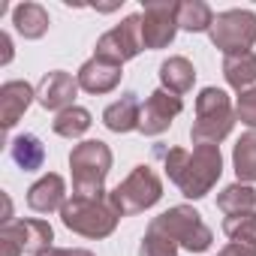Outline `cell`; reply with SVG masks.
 Listing matches in <instances>:
<instances>
[{"label":"cell","instance_id":"14","mask_svg":"<svg viewBox=\"0 0 256 256\" xmlns=\"http://www.w3.org/2000/svg\"><path fill=\"white\" fill-rule=\"evenodd\" d=\"M34 100H36L34 84H28L22 78L4 82V88H0V124H4V130H12V126L22 120V114L30 108Z\"/></svg>","mask_w":256,"mask_h":256},{"label":"cell","instance_id":"8","mask_svg":"<svg viewBox=\"0 0 256 256\" xmlns=\"http://www.w3.org/2000/svg\"><path fill=\"white\" fill-rule=\"evenodd\" d=\"M142 48H145V42H142V16H126L120 24H114L112 30H106L96 40L94 58H102L108 64L124 66L126 60L139 58Z\"/></svg>","mask_w":256,"mask_h":256},{"label":"cell","instance_id":"9","mask_svg":"<svg viewBox=\"0 0 256 256\" xmlns=\"http://www.w3.org/2000/svg\"><path fill=\"white\" fill-rule=\"evenodd\" d=\"M178 24V4L175 0H148L142 6V42L145 48H166L172 46Z\"/></svg>","mask_w":256,"mask_h":256},{"label":"cell","instance_id":"26","mask_svg":"<svg viewBox=\"0 0 256 256\" xmlns=\"http://www.w3.org/2000/svg\"><path fill=\"white\" fill-rule=\"evenodd\" d=\"M139 256H178V244L169 241L166 235L148 229L145 238H142V244H139Z\"/></svg>","mask_w":256,"mask_h":256},{"label":"cell","instance_id":"4","mask_svg":"<svg viewBox=\"0 0 256 256\" xmlns=\"http://www.w3.org/2000/svg\"><path fill=\"white\" fill-rule=\"evenodd\" d=\"M60 220L70 232L82 235V238H108L118 229L120 214L114 211V205L108 202V196L100 199H84V196H70L66 205L60 208Z\"/></svg>","mask_w":256,"mask_h":256},{"label":"cell","instance_id":"29","mask_svg":"<svg viewBox=\"0 0 256 256\" xmlns=\"http://www.w3.org/2000/svg\"><path fill=\"white\" fill-rule=\"evenodd\" d=\"M42 256H96V253H90L84 247H54V250H48Z\"/></svg>","mask_w":256,"mask_h":256},{"label":"cell","instance_id":"20","mask_svg":"<svg viewBox=\"0 0 256 256\" xmlns=\"http://www.w3.org/2000/svg\"><path fill=\"white\" fill-rule=\"evenodd\" d=\"M12 24H16L18 36H24V40H42V36L48 34V24H52V22H48L46 6L28 0V4L12 6Z\"/></svg>","mask_w":256,"mask_h":256},{"label":"cell","instance_id":"18","mask_svg":"<svg viewBox=\"0 0 256 256\" xmlns=\"http://www.w3.org/2000/svg\"><path fill=\"white\" fill-rule=\"evenodd\" d=\"M223 78L232 90L244 94L256 88V52H241V54H226L223 58Z\"/></svg>","mask_w":256,"mask_h":256},{"label":"cell","instance_id":"25","mask_svg":"<svg viewBox=\"0 0 256 256\" xmlns=\"http://www.w3.org/2000/svg\"><path fill=\"white\" fill-rule=\"evenodd\" d=\"M90 124H94L90 112H88L84 106H72V108L54 114L52 130H54L60 139H78V136H84V133L90 130Z\"/></svg>","mask_w":256,"mask_h":256},{"label":"cell","instance_id":"22","mask_svg":"<svg viewBox=\"0 0 256 256\" xmlns=\"http://www.w3.org/2000/svg\"><path fill=\"white\" fill-rule=\"evenodd\" d=\"M232 169L241 184H256V130L244 133L232 148Z\"/></svg>","mask_w":256,"mask_h":256},{"label":"cell","instance_id":"24","mask_svg":"<svg viewBox=\"0 0 256 256\" xmlns=\"http://www.w3.org/2000/svg\"><path fill=\"white\" fill-rule=\"evenodd\" d=\"M178 24L187 34H208L214 24V10L205 0H181L178 4Z\"/></svg>","mask_w":256,"mask_h":256},{"label":"cell","instance_id":"5","mask_svg":"<svg viewBox=\"0 0 256 256\" xmlns=\"http://www.w3.org/2000/svg\"><path fill=\"white\" fill-rule=\"evenodd\" d=\"M148 229L166 235L169 241H175L178 247L190 250V253H205L214 244V232L208 229V223L202 220V214L193 205H175L163 214H157Z\"/></svg>","mask_w":256,"mask_h":256},{"label":"cell","instance_id":"23","mask_svg":"<svg viewBox=\"0 0 256 256\" xmlns=\"http://www.w3.org/2000/svg\"><path fill=\"white\" fill-rule=\"evenodd\" d=\"M217 208L229 217V214H247V211H256V190L253 184H229L217 193Z\"/></svg>","mask_w":256,"mask_h":256},{"label":"cell","instance_id":"1","mask_svg":"<svg viewBox=\"0 0 256 256\" xmlns=\"http://www.w3.org/2000/svg\"><path fill=\"white\" fill-rule=\"evenodd\" d=\"M163 166H166V178L181 190V196L196 202V199H205L220 181L223 154H220V145H193V151L172 148L166 151Z\"/></svg>","mask_w":256,"mask_h":256},{"label":"cell","instance_id":"11","mask_svg":"<svg viewBox=\"0 0 256 256\" xmlns=\"http://www.w3.org/2000/svg\"><path fill=\"white\" fill-rule=\"evenodd\" d=\"M78 90H82V88H78V78H76V76H70V72H64V70H52V72H46V76L40 78V84H36V102H40L46 112L60 114V112H66V108L76 106V94H78Z\"/></svg>","mask_w":256,"mask_h":256},{"label":"cell","instance_id":"15","mask_svg":"<svg viewBox=\"0 0 256 256\" xmlns=\"http://www.w3.org/2000/svg\"><path fill=\"white\" fill-rule=\"evenodd\" d=\"M64 205H66V181L58 172H48L30 184V190H28V208L30 211L52 214V211H60Z\"/></svg>","mask_w":256,"mask_h":256},{"label":"cell","instance_id":"27","mask_svg":"<svg viewBox=\"0 0 256 256\" xmlns=\"http://www.w3.org/2000/svg\"><path fill=\"white\" fill-rule=\"evenodd\" d=\"M235 118H238L244 126L256 130V88L238 94V100H235Z\"/></svg>","mask_w":256,"mask_h":256},{"label":"cell","instance_id":"21","mask_svg":"<svg viewBox=\"0 0 256 256\" xmlns=\"http://www.w3.org/2000/svg\"><path fill=\"white\" fill-rule=\"evenodd\" d=\"M10 154H12L16 166L24 169V172H36V169L46 166V145H42L34 133L16 136V139L10 142Z\"/></svg>","mask_w":256,"mask_h":256},{"label":"cell","instance_id":"12","mask_svg":"<svg viewBox=\"0 0 256 256\" xmlns=\"http://www.w3.org/2000/svg\"><path fill=\"white\" fill-rule=\"evenodd\" d=\"M4 232H10L22 250L28 256H42L48 250H54V229L48 226V220H40V217H24V220H12V223H4L0 226Z\"/></svg>","mask_w":256,"mask_h":256},{"label":"cell","instance_id":"10","mask_svg":"<svg viewBox=\"0 0 256 256\" xmlns=\"http://www.w3.org/2000/svg\"><path fill=\"white\" fill-rule=\"evenodd\" d=\"M181 112H184L181 96H175L163 88L148 94V100L142 106V118H139V133L142 136H163Z\"/></svg>","mask_w":256,"mask_h":256},{"label":"cell","instance_id":"16","mask_svg":"<svg viewBox=\"0 0 256 256\" xmlns=\"http://www.w3.org/2000/svg\"><path fill=\"white\" fill-rule=\"evenodd\" d=\"M223 235L229 238V247L241 256H256V211L247 214H229L223 220Z\"/></svg>","mask_w":256,"mask_h":256},{"label":"cell","instance_id":"13","mask_svg":"<svg viewBox=\"0 0 256 256\" xmlns=\"http://www.w3.org/2000/svg\"><path fill=\"white\" fill-rule=\"evenodd\" d=\"M120 76L124 70L118 64H108L102 58H90L78 66L76 78H78V88L84 94H94V96H102V94H112L118 84H120Z\"/></svg>","mask_w":256,"mask_h":256},{"label":"cell","instance_id":"30","mask_svg":"<svg viewBox=\"0 0 256 256\" xmlns=\"http://www.w3.org/2000/svg\"><path fill=\"white\" fill-rule=\"evenodd\" d=\"M0 46H4V58H0V64H10L12 60V40H10V34H0Z\"/></svg>","mask_w":256,"mask_h":256},{"label":"cell","instance_id":"3","mask_svg":"<svg viewBox=\"0 0 256 256\" xmlns=\"http://www.w3.org/2000/svg\"><path fill=\"white\" fill-rule=\"evenodd\" d=\"M235 106L226 90L202 88L196 96V120L190 126L193 145H220L235 126Z\"/></svg>","mask_w":256,"mask_h":256},{"label":"cell","instance_id":"6","mask_svg":"<svg viewBox=\"0 0 256 256\" xmlns=\"http://www.w3.org/2000/svg\"><path fill=\"white\" fill-rule=\"evenodd\" d=\"M160 199H163V181L148 163L133 166L130 175H126L114 190H108V202L114 205V211L120 217L142 214V211L154 208Z\"/></svg>","mask_w":256,"mask_h":256},{"label":"cell","instance_id":"31","mask_svg":"<svg viewBox=\"0 0 256 256\" xmlns=\"http://www.w3.org/2000/svg\"><path fill=\"white\" fill-rule=\"evenodd\" d=\"M217 256H241V253H235V250H232V247H229V244H226V247H223V250H220V253H217Z\"/></svg>","mask_w":256,"mask_h":256},{"label":"cell","instance_id":"17","mask_svg":"<svg viewBox=\"0 0 256 256\" xmlns=\"http://www.w3.org/2000/svg\"><path fill=\"white\" fill-rule=\"evenodd\" d=\"M139 118H142V106L136 100V94H124L120 100H114L112 106H106L102 112V124L112 133H130L139 130Z\"/></svg>","mask_w":256,"mask_h":256},{"label":"cell","instance_id":"7","mask_svg":"<svg viewBox=\"0 0 256 256\" xmlns=\"http://www.w3.org/2000/svg\"><path fill=\"white\" fill-rule=\"evenodd\" d=\"M214 48L226 54H241L256 46V12L253 10H226L214 16V24L208 30Z\"/></svg>","mask_w":256,"mask_h":256},{"label":"cell","instance_id":"19","mask_svg":"<svg viewBox=\"0 0 256 256\" xmlns=\"http://www.w3.org/2000/svg\"><path fill=\"white\" fill-rule=\"evenodd\" d=\"M193 82H196V70H193V64L187 58L175 54V58L160 64V84H163V90H169L175 96H184V94L193 90Z\"/></svg>","mask_w":256,"mask_h":256},{"label":"cell","instance_id":"28","mask_svg":"<svg viewBox=\"0 0 256 256\" xmlns=\"http://www.w3.org/2000/svg\"><path fill=\"white\" fill-rule=\"evenodd\" d=\"M24 250H22V244L10 235V232H4L0 229V256H22Z\"/></svg>","mask_w":256,"mask_h":256},{"label":"cell","instance_id":"2","mask_svg":"<svg viewBox=\"0 0 256 256\" xmlns=\"http://www.w3.org/2000/svg\"><path fill=\"white\" fill-rule=\"evenodd\" d=\"M112 148L100 139H84L70 151V172H72V196L100 199L106 193V178L112 172Z\"/></svg>","mask_w":256,"mask_h":256}]
</instances>
